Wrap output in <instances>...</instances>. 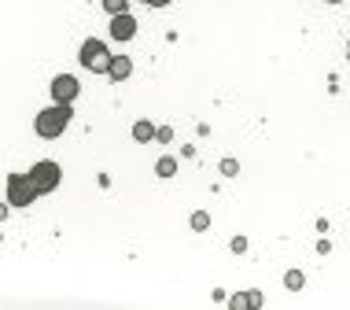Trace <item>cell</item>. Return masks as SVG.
Segmentation results:
<instances>
[{"instance_id": "obj_11", "label": "cell", "mask_w": 350, "mask_h": 310, "mask_svg": "<svg viewBox=\"0 0 350 310\" xmlns=\"http://www.w3.org/2000/svg\"><path fill=\"white\" fill-rule=\"evenodd\" d=\"M206 225H211V218H206L203 211H200V214H192V229H206Z\"/></svg>"}, {"instance_id": "obj_2", "label": "cell", "mask_w": 350, "mask_h": 310, "mask_svg": "<svg viewBox=\"0 0 350 310\" xmlns=\"http://www.w3.org/2000/svg\"><path fill=\"white\" fill-rule=\"evenodd\" d=\"M78 60H81V67H85V70H92V74H107V70H111V60H115V55H111V49L100 41V37H89V41L81 44Z\"/></svg>"}, {"instance_id": "obj_12", "label": "cell", "mask_w": 350, "mask_h": 310, "mask_svg": "<svg viewBox=\"0 0 350 310\" xmlns=\"http://www.w3.org/2000/svg\"><path fill=\"white\" fill-rule=\"evenodd\" d=\"M284 285H288V288H302V274H295V270H291V274L284 277Z\"/></svg>"}, {"instance_id": "obj_8", "label": "cell", "mask_w": 350, "mask_h": 310, "mask_svg": "<svg viewBox=\"0 0 350 310\" xmlns=\"http://www.w3.org/2000/svg\"><path fill=\"white\" fill-rule=\"evenodd\" d=\"M155 133H159V129H155V126H151V122H148V118H140V122H133V137L140 140V144H148V140H151V137H155Z\"/></svg>"}, {"instance_id": "obj_9", "label": "cell", "mask_w": 350, "mask_h": 310, "mask_svg": "<svg viewBox=\"0 0 350 310\" xmlns=\"http://www.w3.org/2000/svg\"><path fill=\"white\" fill-rule=\"evenodd\" d=\"M155 174H159V177H174V174H177V163H174L170 155H163V159L155 163Z\"/></svg>"}, {"instance_id": "obj_15", "label": "cell", "mask_w": 350, "mask_h": 310, "mask_svg": "<svg viewBox=\"0 0 350 310\" xmlns=\"http://www.w3.org/2000/svg\"><path fill=\"white\" fill-rule=\"evenodd\" d=\"M347 52H350V44H347Z\"/></svg>"}, {"instance_id": "obj_5", "label": "cell", "mask_w": 350, "mask_h": 310, "mask_svg": "<svg viewBox=\"0 0 350 310\" xmlns=\"http://www.w3.org/2000/svg\"><path fill=\"white\" fill-rule=\"evenodd\" d=\"M78 92H81V86H78L74 74H55V78H52V100L55 103H74V100H78Z\"/></svg>"}, {"instance_id": "obj_1", "label": "cell", "mask_w": 350, "mask_h": 310, "mask_svg": "<svg viewBox=\"0 0 350 310\" xmlns=\"http://www.w3.org/2000/svg\"><path fill=\"white\" fill-rule=\"evenodd\" d=\"M70 118H74V107H70V103H52V107H44L41 115L33 118V129H37V137L55 140V137L67 133Z\"/></svg>"}, {"instance_id": "obj_13", "label": "cell", "mask_w": 350, "mask_h": 310, "mask_svg": "<svg viewBox=\"0 0 350 310\" xmlns=\"http://www.w3.org/2000/svg\"><path fill=\"white\" fill-rule=\"evenodd\" d=\"M144 4H148V8H166L170 0H144Z\"/></svg>"}, {"instance_id": "obj_4", "label": "cell", "mask_w": 350, "mask_h": 310, "mask_svg": "<svg viewBox=\"0 0 350 310\" xmlns=\"http://www.w3.org/2000/svg\"><path fill=\"white\" fill-rule=\"evenodd\" d=\"M37 200V189L30 174H8V203L12 207H30Z\"/></svg>"}, {"instance_id": "obj_3", "label": "cell", "mask_w": 350, "mask_h": 310, "mask_svg": "<svg viewBox=\"0 0 350 310\" xmlns=\"http://www.w3.org/2000/svg\"><path fill=\"white\" fill-rule=\"evenodd\" d=\"M26 174H30V181H33L37 196L55 192V185H59V177H63V170H59V163H55V159H41V163H33Z\"/></svg>"}, {"instance_id": "obj_14", "label": "cell", "mask_w": 350, "mask_h": 310, "mask_svg": "<svg viewBox=\"0 0 350 310\" xmlns=\"http://www.w3.org/2000/svg\"><path fill=\"white\" fill-rule=\"evenodd\" d=\"M328 4H339V0H328Z\"/></svg>"}, {"instance_id": "obj_6", "label": "cell", "mask_w": 350, "mask_h": 310, "mask_svg": "<svg viewBox=\"0 0 350 310\" xmlns=\"http://www.w3.org/2000/svg\"><path fill=\"white\" fill-rule=\"evenodd\" d=\"M133 34H137V18L129 15V12L111 15V37H115V41H129Z\"/></svg>"}, {"instance_id": "obj_10", "label": "cell", "mask_w": 350, "mask_h": 310, "mask_svg": "<svg viewBox=\"0 0 350 310\" xmlns=\"http://www.w3.org/2000/svg\"><path fill=\"white\" fill-rule=\"evenodd\" d=\"M103 12H107V15H122V12H129V4H126V0H103Z\"/></svg>"}, {"instance_id": "obj_7", "label": "cell", "mask_w": 350, "mask_h": 310, "mask_svg": "<svg viewBox=\"0 0 350 310\" xmlns=\"http://www.w3.org/2000/svg\"><path fill=\"white\" fill-rule=\"evenodd\" d=\"M129 74H133V60H129V55H115V60H111V70H107V78H115V81H126Z\"/></svg>"}]
</instances>
